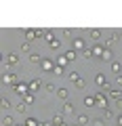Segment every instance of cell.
I'll return each mask as SVG.
<instances>
[{
	"label": "cell",
	"instance_id": "1",
	"mask_svg": "<svg viewBox=\"0 0 122 126\" xmlns=\"http://www.w3.org/2000/svg\"><path fill=\"white\" fill-rule=\"evenodd\" d=\"M93 97H95V101H97V105H101V107H107V93H105V90H97V93L95 94H93Z\"/></svg>",
	"mask_w": 122,
	"mask_h": 126
},
{
	"label": "cell",
	"instance_id": "2",
	"mask_svg": "<svg viewBox=\"0 0 122 126\" xmlns=\"http://www.w3.org/2000/svg\"><path fill=\"white\" fill-rule=\"evenodd\" d=\"M13 90H15L17 94H21V99H23V97L30 93V82H17V84L13 86Z\"/></svg>",
	"mask_w": 122,
	"mask_h": 126
},
{
	"label": "cell",
	"instance_id": "3",
	"mask_svg": "<svg viewBox=\"0 0 122 126\" xmlns=\"http://www.w3.org/2000/svg\"><path fill=\"white\" fill-rule=\"evenodd\" d=\"M40 67H42V72H51V74H53V72H55V67H57V63H55L53 59L44 57V59H42V63H40Z\"/></svg>",
	"mask_w": 122,
	"mask_h": 126
},
{
	"label": "cell",
	"instance_id": "4",
	"mask_svg": "<svg viewBox=\"0 0 122 126\" xmlns=\"http://www.w3.org/2000/svg\"><path fill=\"white\" fill-rule=\"evenodd\" d=\"M72 48L76 50H82V53H84L86 50V42H84V38H72Z\"/></svg>",
	"mask_w": 122,
	"mask_h": 126
},
{
	"label": "cell",
	"instance_id": "5",
	"mask_svg": "<svg viewBox=\"0 0 122 126\" xmlns=\"http://www.w3.org/2000/svg\"><path fill=\"white\" fill-rule=\"evenodd\" d=\"M2 82L9 84V86H15L19 80H17V76H15V72H13V74H2Z\"/></svg>",
	"mask_w": 122,
	"mask_h": 126
},
{
	"label": "cell",
	"instance_id": "6",
	"mask_svg": "<svg viewBox=\"0 0 122 126\" xmlns=\"http://www.w3.org/2000/svg\"><path fill=\"white\" fill-rule=\"evenodd\" d=\"M23 36H25V42H32V40H36V38H40V32L38 30H25Z\"/></svg>",
	"mask_w": 122,
	"mask_h": 126
},
{
	"label": "cell",
	"instance_id": "7",
	"mask_svg": "<svg viewBox=\"0 0 122 126\" xmlns=\"http://www.w3.org/2000/svg\"><path fill=\"white\" fill-rule=\"evenodd\" d=\"M95 84H97V86H99V88H105V86H107V84H109V82H107V80H105V76H103V74H101V72H99V74H97V76H95Z\"/></svg>",
	"mask_w": 122,
	"mask_h": 126
},
{
	"label": "cell",
	"instance_id": "8",
	"mask_svg": "<svg viewBox=\"0 0 122 126\" xmlns=\"http://www.w3.org/2000/svg\"><path fill=\"white\" fill-rule=\"evenodd\" d=\"M4 63H9V65H17V63H19V55H15V53H6Z\"/></svg>",
	"mask_w": 122,
	"mask_h": 126
},
{
	"label": "cell",
	"instance_id": "9",
	"mask_svg": "<svg viewBox=\"0 0 122 126\" xmlns=\"http://www.w3.org/2000/svg\"><path fill=\"white\" fill-rule=\"evenodd\" d=\"M90 53H93V59H95V57H99V59H101V55L105 53V46H101V44H95L93 48H90Z\"/></svg>",
	"mask_w": 122,
	"mask_h": 126
},
{
	"label": "cell",
	"instance_id": "10",
	"mask_svg": "<svg viewBox=\"0 0 122 126\" xmlns=\"http://www.w3.org/2000/svg\"><path fill=\"white\" fill-rule=\"evenodd\" d=\"M107 97H112L114 101H118V99H122V90L120 88H109L107 90Z\"/></svg>",
	"mask_w": 122,
	"mask_h": 126
},
{
	"label": "cell",
	"instance_id": "11",
	"mask_svg": "<svg viewBox=\"0 0 122 126\" xmlns=\"http://www.w3.org/2000/svg\"><path fill=\"white\" fill-rule=\"evenodd\" d=\"M38 32H40V38H42V40H44V42H51V40H53V32H51V30H38Z\"/></svg>",
	"mask_w": 122,
	"mask_h": 126
},
{
	"label": "cell",
	"instance_id": "12",
	"mask_svg": "<svg viewBox=\"0 0 122 126\" xmlns=\"http://www.w3.org/2000/svg\"><path fill=\"white\" fill-rule=\"evenodd\" d=\"M40 86H42V80H32V82H30V93L40 90Z\"/></svg>",
	"mask_w": 122,
	"mask_h": 126
},
{
	"label": "cell",
	"instance_id": "13",
	"mask_svg": "<svg viewBox=\"0 0 122 126\" xmlns=\"http://www.w3.org/2000/svg\"><path fill=\"white\" fill-rule=\"evenodd\" d=\"M42 59H44V57H40V53H32V55H30V63H36V65H40Z\"/></svg>",
	"mask_w": 122,
	"mask_h": 126
},
{
	"label": "cell",
	"instance_id": "14",
	"mask_svg": "<svg viewBox=\"0 0 122 126\" xmlns=\"http://www.w3.org/2000/svg\"><path fill=\"white\" fill-rule=\"evenodd\" d=\"M101 61H114V53H112V48H105V53L101 55Z\"/></svg>",
	"mask_w": 122,
	"mask_h": 126
},
{
	"label": "cell",
	"instance_id": "15",
	"mask_svg": "<svg viewBox=\"0 0 122 126\" xmlns=\"http://www.w3.org/2000/svg\"><path fill=\"white\" fill-rule=\"evenodd\" d=\"M112 72L116 74V76H118V74H122V63H118V61H112Z\"/></svg>",
	"mask_w": 122,
	"mask_h": 126
},
{
	"label": "cell",
	"instance_id": "16",
	"mask_svg": "<svg viewBox=\"0 0 122 126\" xmlns=\"http://www.w3.org/2000/svg\"><path fill=\"white\" fill-rule=\"evenodd\" d=\"M63 113H74V103L72 101H65L63 103Z\"/></svg>",
	"mask_w": 122,
	"mask_h": 126
},
{
	"label": "cell",
	"instance_id": "17",
	"mask_svg": "<svg viewBox=\"0 0 122 126\" xmlns=\"http://www.w3.org/2000/svg\"><path fill=\"white\" fill-rule=\"evenodd\" d=\"M68 57H65V55H59V57H57V65H59V67H65V65H68Z\"/></svg>",
	"mask_w": 122,
	"mask_h": 126
},
{
	"label": "cell",
	"instance_id": "18",
	"mask_svg": "<svg viewBox=\"0 0 122 126\" xmlns=\"http://www.w3.org/2000/svg\"><path fill=\"white\" fill-rule=\"evenodd\" d=\"M95 105H97L95 97H84V107H95Z\"/></svg>",
	"mask_w": 122,
	"mask_h": 126
},
{
	"label": "cell",
	"instance_id": "19",
	"mask_svg": "<svg viewBox=\"0 0 122 126\" xmlns=\"http://www.w3.org/2000/svg\"><path fill=\"white\" fill-rule=\"evenodd\" d=\"M49 46H51V48H55V50H59V48H61V40H59V38H53V40L49 42Z\"/></svg>",
	"mask_w": 122,
	"mask_h": 126
},
{
	"label": "cell",
	"instance_id": "20",
	"mask_svg": "<svg viewBox=\"0 0 122 126\" xmlns=\"http://www.w3.org/2000/svg\"><path fill=\"white\" fill-rule=\"evenodd\" d=\"M2 126H15V120L11 116H2Z\"/></svg>",
	"mask_w": 122,
	"mask_h": 126
},
{
	"label": "cell",
	"instance_id": "21",
	"mask_svg": "<svg viewBox=\"0 0 122 126\" xmlns=\"http://www.w3.org/2000/svg\"><path fill=\"white\" fill-rule=\"evenodd\" d=\"M90 38H93V40H101V30H90Z\"/></svg>",
	"mask_w": 122,
	"mask_h": 126
},
{
	"label": "cell",
	"instance_id": "22",
	"mask_svg": "<svg viewBox=\"0 0 122 126\" xmlns=\"http://www.w3.org/2000/svg\"><path fill=\"white\" fill-rule=\"evenodd\" d=\"M112 118H114V111L109 107H105L103 109V120H112Z\"/></svg>",
	"mask_w": 122,
	"mask_h": 126
},
{
	"label": "cell",
	"instance_id": "23",
	"mask_svg": "<svg viewBox=\"0 0 122 126\" xmlns=\"http://www.w3.org/2000/svg\"><path fill=\"white\" fill-rule=\"evenodd\" d=\"M21 50H23V53H30V55H32V44H30V42H21Z\"/></svg>",
	"mask_w": 122,
	"mask_h": 126
},
{
	"label": "cell",
	"instance_id": "24",
	"mask_svg": "<svg viewBox=\"0 0 122 126\" xmlns=\"http://www.w3.org/2000/svg\"><path fill=\"white\" fill-rule=\"evenodd\" d=\"M0 107H2V109H4V111H6V109L11 107V101L6 99V97H2V101H0Z\"/></svg>",
	"mask_w": 122,
	"mask_h": 126
},
{
	"label": "cell",
	"instance_id": "25",
	"mask_svg": "<svg viewBox=\"0 0 122 126\" xmlns=\"http://www.w3.org/2000/svg\"><path fill=\"white\" fill-rule=\"evenodd\" d=\"M65 57H68V61H74V59L78 57V53H76V50L72 48V50H68V53H65Z\"/></svg>",
	"mask_w": 122,
	"mask_h": 126
},
{
	"label": "cell",
	"instance_id": "26",
	"mask_svg": "<svg viewBox=\"0 0 122 126\" xmlns=\"http://www.w3.org/2000/svg\"><path fill=\"white\" fill-rule=\"evenodd\" d=\"M23 126H40V124H38V120H36V118H27Z\"/></svg>",
	"mask_w": 122,
	"mask_h": 126
},
{
	"label": "cell",
	"instance_id": "27",
	"mask_svg": "<svg viewBox=\"0 0 122 126\" xmlns=\"http://www.w3.org/2000/svg\"><path fill=\"white\" fill-rule=\"evenodd\" d=\"M88 118H86V116H78V122H76V124H80V126H84V124H88Z\"/></svg>",
	"mask_w": 122,
	"mask_h": 126
},
{
	"label": "cell",
	"instance_id": "28",
	"mask_svg": "<svg viewBox=\"0 0 122 126\" xmlns=\"http://www.w3.org/2000/svg\"><path fill=\"white\" fill-rule=\"evenodd\" d=\"M25 109H27V103H25V101L21 99V103L17 105V111H19V113H23V111H25Z\"/></svg>",
	"mask_w": 122,
	"mask_h": 126
},
{
	"label": "cell",
	"instance_id": "29",
	"mask_svg": "<svg viewBox=\"0 0 122 126\" xmlns=\"http://www.w3.org/2000/svg\"><path fill=\"white\" fill-rule=\"evenodd\" d=\"M57 97H59V99H68V90H65V88H59L57 90Z\"/></svg>",
	"mask_w": 122,
	"mask_h": 126
},
{
	"label": "cell",
	"instance_id": "30",
	"mask_svg": "<svg viewBox=\"0 0 122 126\" xmlns=\"http://www.w3.org/2000/svg\"><path fill=\"white\" fill-rule=\"evenodd\" d=\"M23 101H25L27 105H30V103H34V93H27L25 97H23Z\"/></svg>",
	"mask_w": 122,
	"mask_h": 126
},
{
	"label": "cell",
	"instance_id": "31",
	"mask_svg": "<svg viewBox=\"0 0 122 126\" xmlns=\"http://www.w3.org/2000/svg\"><path fill=\"white\" fill-rule=\"evenodd\" d=\"M70 80H72L74 84H76V82L80 80V74H78V72H72V74H70Z\"/></svg>",
	"mask_w": 122,
	"mask_h": 126
},
{
	"label": "cell",
	"instance_id": "32",
	"mask_svg": "<svg viewBox=\"0 0 122 126\" xmlns=\"http://www.w3.org/2000/svg\"><path fill=\"white\" fill-rule=\"evenodd\" d=\"M114 42H116V38H114V36H112V38H107V40H105V48H109Z\"/></svg>",
	"mask_w": 122,
	"mask_h": 126
},
{
	"label": "cell",
	"instance_id": "33",
	"mask_svg": "<svg viewBox=\"0 0 122 126\" xmlns=\"http://www.w3.org/2000/svg\"><path fill=\"white\" fill-rule=\"evenodd\" d=\"M82 57H84V59H93V53H90V48H86L84 53H82Z\"/></svg>",
	"mask_w": 122,
	"mask_h": 126
},
{
	"label": "cell",
	"instance_id": "34",
	"mask_svg": "<svg viewBox=\"0 0 122 126\" xmlns=\"http://www.w3.org/2000/svg\"><path fill=\"white\" fill-rule=\"evenodd\" d=\"M44 88L49 90V93H55V90H57V88H55V84H51V82H49V84H44Z\"/></svg>",
	"mask_w": 122,
	"mask_h": 126
},
{
	"label": "cell",
	"instance_id": "35",
	"mask_svg": "<svg viewBox=\"0 0 122 126\" xmlns=\"http://www.w3.org/2000/svg\"><path fill=\"white\" fill-rule=\"evenodd\" d=\"M93 124H95V126H103V118H95Z\"/></svg>",
	"mask_w": 122,
	"mask_h": 126
},
{
	"label": "cell",
	"instance_id": "36",
	"mask_svg": "<svg viewBox=\"0 0 122 126\" xmlns=\"http://www.w3.org/2000/svg\"><path fill=\"white\" fill-rule=\"evenodd\" d=\"M84 86H86V82H84V80H82V78H80V80L76 82V88H84Z\"/></svg>",
	"mask_w": 122,
	"mask_h": 126
},
{
	"label": "cell",
	"instance_id": "37",
	"mask_svg": "<svg viewBox=\"0 0 122 126\" xmlns=\"http://www.w3.org/2000/svg\"><path fill=\"white\" fill-rule=\"evenodd\" d=\"M53 74H55V76H61V74H63V67H59V65H57V67H55V72H53Z\"/></svg>",
	"mask_w": 122,
	"mask_h": 126
},
{
	"label": "cell",
	"instance_id": "38",
	"mask_svg": "<svg viewBox=\"0 0 122 126\" xmlns=\"http://www.w3.org/2000/svg\"><path fill=\"white\" fill-rule=\"evenodd\" d=\"M116 82H118V86H122V74H118V76H116Z\"/></svg>",
	"mask_w": 122,
	"mask_h": 126
},
{
	"label": "cell",
	"instance_id": "39",
	"mask_svg": "<svg viewBox=\"0 0 122 126\" xmlns=\"http://www.w3.org/2000/svg\"><path fill=\"white\" fill-rule=\"evenodd\" d=\"M116 124H118V126H122V113H120V116L116 118Z\"/></svg>",
	"mask_w": 122,
	"mask_h": 126
},
{
	"label": "cell",
	"instance_id": "40",
	"mask_svg": "<svg viewBox=\"0 0 122 126\" xmlns=\"http://www.w3.org/2000/svg\"><path fill=\"white\" fill-rule=\"evenodd\" d=\"M116 107H118V109H122V99H118V101H116Z\"/></svg>",
	"mask_w": 122,
	"mask_h": 126
},
{
	"label": "cell",
	"instance_id": "41",
	"mask_svg": "<svg viewBox=\"0 0 122 126\" xmlns=\"http://www.w3.org/2000/svg\"><path fill=\"white\" fill-rule=\"evenodd\" d=\"M40 126H55V124H53V122H42Z\"/></svg>",
	"mask_w": 122,
	"mask_h": 126
},
{
	"label": "cell",
	"instance_id": "42",
	"mask_svg": "<svg viewBox=\"0 0 122 126\" xmlns=\"http://www.w3.org/2000/svg\"><path fill=\"white\" fill-rule=\"evenodd\" d=\"M74 126H80V124H74Z\"/></svg>",
	"mask_w": 122,
	"mask_h": 126
},
{
	"label": "cell",
	"instance_id": "43",
	"mask_svg": "<svg viewBox=\"0 0 122 126\" xmlns=\"http://www.w3.org/2000/svg\"><path fill=\"white\" fill-rule=\"evenodd\" d=\"M15 126H21V124H15Z\"/></svg>",
	"mask_w": 122,
	"mask_h": 126
}]
</instances>
